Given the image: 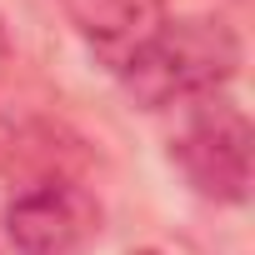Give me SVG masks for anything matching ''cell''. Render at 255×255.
Wrapping results in <instances>:
<instances>
[{"label":"cell","instance_id":"6da1fadb","mask_svg":"<svg viewBox=\"0 0 255 255\" xmlns=\"http://www.w3.org/2000/svg\"><path fill=\"white\" fill-rule=\"evenodd\" d=\"M240 70V35L225 20H170L150 50L120 75L125 95L145 110H165V105H185L195 95L225 90Z\"/></svg>","mask_w":255,"mask_h":255},{"label":"cell","instance_id":"7a4b0ae2","mask_svg":"<svg viewBox=\"0 0 255 255\" xmlns=\"http://www.w3.org/2000/svg\"><path fill=\"white\" fill-rule=\"evenodd\" d=\"M250 120L225 95H195L180 105V130L170 140V160L190 180L195 195L215 205H240L250 195Z\"/></svg>","mask_w":255,"mask_h":255},{"label":"cell","instance_id":"3957f363","mask_svg":"<svg viewBox=\"0 0 255 255\" xmlns=\"http://www.w3.org/2000/svg\"><path fill=\"white\" fill-rule=\"evenodd\" d=\"M100 200L75 180H40L5 205V235L20 255H75L100 235Z\"/></svg>","mask_w":255,"mask_h":255},{"label":"cell","instance_id":"277c9868","mask_svg":"<svg viewBox=\"0 0 255 255\" xmlns=\"http://www.w3.org/2000/svg\"><path fill=\"white\" fill-rule=\"evenodd\" d=\"M65 10L70 30L85 40V50L120 80L130 70L150 40L170 25V10L165 0H55Z\"/></svg>","mask_w":255,"mask_h":255},{"label":"cell","instance_id":"5b68a950","mask_svg":"<svg viewBox=\"0 0 255 255\" xmlns=\"http://www.w3.org/2000/svg\"><path fill=\"white\" fill-rule=\"evenodd\" d=\"M10 150H15V125L0 115V155H10Z\"/></svg>","mask_w":255,"mask_h":255},{"label":"cell","instance_id":"8992f818","mask_svg":"<svg viewBox=\"0 0 255 255\" xmlns=\"http://www.w3.org/2000/svg\"><path fill=\"white\" fill-rule=\"evenodd\" d=\"M10 60H15V50H10V35H5V25H0V80H5Z\"/></svg>","mask_w":255,"mask_h":255}]
</instances>
